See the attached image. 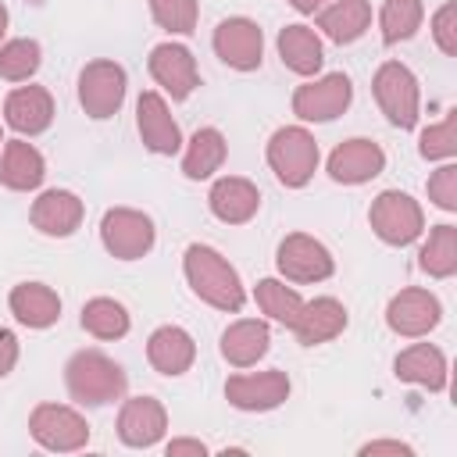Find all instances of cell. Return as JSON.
<instances>
[{"mask_svg": "<svg viewBox=\"0 0 457 457\" xmlns=\"http://www.w3.org/2000/svg\"><path fill=\"white\" fill-rule=\"evenodd\" d=\"M186 275H189V286L196 289V296H204L207 303H214L221 311H239L243 307L239 275L211 246H189L186 250Z\"/></svg>", "mask_w": 457, "mask_h": 457, "instance_id": "6da1fadb", "label": "cell"}, {"mask_svg": "<svg viewBox=\"0 0 457 457\" xmlns=\"http://www.w3.org/2000/svg\"><path fill=\"white\" fill-rule=\"evenodd\" d=\"M68 389L82 403H107L125 393V371L111 357L82 350L68 361Z\"/></svg>", "mask_w": 457, "mask_h": 457, "instance_id": "7a4b0ae2", "label": "cell"}, {"mask_svg": "<svg viewBox=\"0 0 457 457\" xmlns=\"http://www.w3.org/2000/svg\"><path fill=\"white\" fill-rule=\"evenodd\" d=\"M268 161L286 186H303L318 164V143L303 129H278L268 143Z\"/></svg>", "mask_w": 457, "mask_h": 457, "instance_id": "3957f363", "label": "cell"}, {"mask_svg": "<svg viewBox=\"0 0 457 457\" xmlns=\"http://www.w3.org/2000/svg\"><path fill=\"white\" fill-rule=\"evenodd\" d=\"M375 96H378V104H382V111L389 114L393 125L411 129L418 121V86H414V75L403 64L389 61V64L378 68Z\"/></svg>", "mask_w": 457, "mask_h": 457, "instance_id": "277c9868", "label": "cell"}, {"mask_svg": "<svg viewBox=\"0 0 457 457\" xmlns=\"http://www.w3.org/2000/svg\"><path fill=\"white\" fill-rule=\"evenodd\" d=\"M79 96H82L86 114H93V118L114 114L121 107V96H125V71L111 61L86 64V71L79 79Z\"/></svg>", "mask_w": 457, "mask_h": 457, "instance_id": "5b68a950", "label": "cell"}, {"mask_svg": "<svg viewBox=\"0 0 457 457\" xmlns=\"http://www.w3.org/2000/svg\"><path fill=\"white\" fill-rule=\"evenodd\" d=\"M100 232H104V246H107L114 257H125V261L146 253L150 243H154V225H150V218L139 214V211H125V207L107 211Z\"/></svg>", "mask_w": 457, "mask_h": 457, "instance_id": "8992f818", "label": "cell"}, {"mask_svg": "<svg viewBox=\"0 0 457 457\" xmlns=\"http://www.w3.org/2000/svg\"><path fill=\"white\" fill-rule=\"evenodd\" d=\"M29 425H32V436H36L43 446H50V450H79V446H86V439H89L86 421H82L71 407H57V403L36 407Z\"/></svg>", "mask_w": 457, "mask_h": 457, "instance_id": "52a82bcc", "label": "cell"}, {"mask_svg": "<svg viewBox=\"0 0 457 457\" xmlns=\"http://www.w3.org/2000/svg\"><path fill=\"white\" fill-rule=\"evenodd\" d=\"M371 225L386 243H411L421 232V211L407 193H382L371 204Z\"/></svg>", "mask_w": 457, "mask_h": 457, "instance_id": "ba28073f", "label": "cell"}, {"mask_svg": "<svg viewBox=\"0 0 457 457\" xmlns=\"http://www.w3.org/2000/svg\"><path fill=\"white\" fill-rule=\"evenodd\" d=\"M278 268L293 282H314V278L332 275V257L318 239H311L303 232H293L278 246Z\"/></svg>", "mask_w": 457, "mask_h": 457, "instance_id": "9c48e42d", "label": "cell"}, {"mask_svg": "<svg viewBox=\"0 0 457 457\" xmlns=\"http://www.w3.org/2000/svg\"><path fill=\"white\" fill-rule=\"evenodd\" d=\"M350 104V79L346 75H325L321 82L300 86L293 96V111L307 121H325L343 114V107Z\"/></svg>", "mask_w": 457, "mask_h": 457, "instance_id": "30bf717a", "label": "cell"}, {"mask_svg": "<svg viewBox=\"0 0 457 457\" xmlns=\"http://www.w3.org/2000/svg\"><path fill=\"white\" fill-rule=\"evenodd\" d=\"M289 378L282 371H261V375H236L225 386V396L243 411H271L286 400Z\"/></svg>", "mask_w": 457, "mask_h": 457, "instance_id": "8fae6325", "label": "cell"}, {"mask_svg": "<svg viewBox=\"0 0 457 457\" xmlns=\"http://www.w3.org/2000/svg\"><path fill=\"white\" fill-rule=\"evenodd\" d=\"M214 50L225 64L250 71L261 64V29L246 18H228L214 32Z\"/></svg>", "mask_w": 457, "mask_h": 457, "instance_id": "7c38bea8", "label": "cell"}, {"mask_svg": "<svg viewBox=\"0 0 457 457\" xmlns=\"http://www.w3.org/2000/svg\"><path fill=\"white\" fill-rule=\"evenodd\" d=\"M150 71L154 79L175 96V100H186L196 86V64H193V54L179 43H161L154 46L150 54Z\"/></svg>", "mask_w": 457, "mask_h": 457, "instance_id": "4fadbf2b", "label": "cell"}, {"mask_svg": "<svg viewBox=\"0 0 457 457\" xmlns=\"http://www.w3.org/2000/svg\"><path fill=\"white\" fill-rule=\"evenodd\" d=\"M343 325H346L343 303L332 300V296H321V300H314V303H303L300 314H296V321H293L289 328L296 332V339H300L303 346H314V343H325V339L339 336Z\"/></svg>", "mask_w": 457, "mask_h": 457, "instance_id": "5bb4252c", "label": "cell"}, {"mask_svg": "<svg viewBox=\"0 0 457 457\" xmlns=\"http://www.w3.org/2000/svg\"><path fill=\"white\" fill-rule=\"evenodd\" d=\"M382 164H386V154L371 139H350L339 150H332V157H328V171L339 182H364V179L378 175Z\"/></svg>", "mask_w": 457, "mask_h": 457, "instance_id": "9a60e30c", "label": "cell"}, {"mask_svg": "<svg viewBox=\"0 0 457 457\" xmlns=\"http://www.w3.org/2000/svg\"><path fill=\"white\" fill-rule=\"evenodd\" d=\"M439 321V303L425 289H403L389 303V325L400 336H421Z\"/></svg>", "mask_w": 457, "mask_h": 457, "instance_id": "2e32d148", "label": "cell"}, {"mask_svg": "<svg viewBox=\"0 0 457 457\" xmlns=\"http://www.w3.org/2000/svg\"><path fill=\"white\" fill-rule=\"evenodd\" d=\"M79 221H82V204L64 189H50L32 204V225L46 236H68L79 228Z\"/></svg>", "mask_w": 457, "mask_h": 457, "instance_id": "e0dca14e", "label": "cell"}, {"mask_svg": "<svg viewBox=\"0 0 457 457\" xmlns=\"http://www.w3.org/2000/svg\"><path fill=\"white\" fill-rule=\"evenodd\" d=\"M118 432L129 446H150L161 439L164 432V407L150 396H136L125 403L121 411V421H118Z\"/></svg>", "mask_w": 457, "mask_h": 457, "instance_id": "ac0fdd59", "label": "cell"}, {"mask_svg": "<svg viewBox=\"0 0 457 457\" xmlns=\"http://www.w3.org/2000/svg\"><path fill=\"white\" fill-rule=\"evenodd\" d=\"M139 132H143V143L157 154H175L179 150V125L171 121L164 100L157 93H143L139 96Z\"/></svg>", "mask_w": 457, "mask_h": 457, "instance_id": "d6986e66", "label": "cell"}, {"mask_svg": "<svg viewBox=\"0 0 457 457\" xmlns=\"http://www.w3.org/2000/svg\"><path fill=\"white\" fill-rule=\"evenodd\" d=\"M7 121H11V129H18V132H43L46 125H50V118H54V104H50V93L46 89H39V86H25V89H14L11 96H7Z\"/></svg>", "mask_w": 457, "mask_h": 457, "instance_id": "ffe728a7", "label": "cell"}, {"mask_svg": "<svg viewBox=\"0 0 457 457\" xmlns=\"http://www.w3.org/2000/svg\"><path fill=\"white\" fill-rule=\"evenodd\" d=\"M146 353H150V364H154L161 375H182V371L193 364V339H189L182 328L164 325V328H157V332L150 336Z\"/></svg>", "mask_w": 457, "mask_h": 457, "instance_id": "44dd1931", "label": "cell"}, {"mask_svg": "<svg viewBox=\"0 0 457 457\" xmlns=\"http://www.w3.org/2000/svg\"><path fill=\"white\" fill-rule=\"evenodd\" d=\"M11 311L18 314V321H25V325H32V328H46V325L57 321L61 300H57L54 289H46V286H39V282H25V286H18V289L11 293Z\"/></svg>", "mask_w": 457, "mask_h": 457, "instance_id": "7402d4cb", "label": "cell"}, {"mask_svg": "<svg viewBox=\"0 0 457 457\" xmlns=\"http://www.w3.org/2000/svg\"><path fill=\"white\" fill-rule=\"evenodd\" d=\"M43 179V157L36 146L11 139L4 143V161H0V182L11 189H32Z\"/></svg>", "mask_w": 457, "mask_h": 457, "instance_id": "603a6c76", "label": "cell"}, {"mask_svg": "<svg viewBox=\"0 0 457 457\" xmlns=\"http://www.w3.org/2000/svg\"><path fill=\"white\" fill-rule=\"evenodd\" d=\"M257 204H261V196L246 179H221L211 189V211L221 221H246V218H253Z\"/></svg>", "mask_w": 457, "mask_h": 457, "instance_id": "cb8c5ba5", "label": "cell"}, {"mask_svg": "<svg viewBox=\"0 0 457 457\" xmlns=\"http://www.w3.org/2000/svg\"><path fill=\"white\" fill-rule=\"evenodd\" d=\"M396 375L403 382H421L428 389H443L446 382V364H443V353L428 343H418L411 350H403L396 357Z\"/></svg>", "mask_w": 457, "mask_h": 457, "instance_id": "d4e9b609", "label": "cell"}, {"mask_svg": "<svg viewBox=\"0 0 457 457\" xmlns=\"http://www.w3.org/2000/svg\"><path fill=\"white\" fill-rule=\"evenodd\" d=\"M278 54L300 75H311L321 68V43L307 25H286L278 36Z\"/></svg>", "mask_w": 457, "mask_h": 457, "instance_id": "484cf974", "label": "cell"}, {"mask_svg": "<svg viewBox=\"0 0 457 457\" xmlns=\"http://www.w3.org/2000/svg\"><path fill=\"white\" fill-rule=\"evenodd\" d=\"M368 18H371L368 0H339V4H332L328 11H321L318 25L325 29L328 39L350 43V39H357V36L368 29Z\"/></svg>", "mask_w": 457, "mask_h": 457, "instance_id": "4316f807", "label": "cell"}, {"mask_svg": "<svg viewBox=\"0 0 457 457\" xmlns=\"http://www.w3.org/2000/svg\"><path fill=\"white\" fill-rule=\"evenodd\" d=\"M264 350H268V325H264V321H236V325L221 336V353H225L232 364H239V368L253 364Z\"/></svg>", "mask_w": 457, "mask_h": 457, "instance_id": "83f0119b", "label": "cell"}, {"mask_svg": "<svg viewBox=\"0 0 457 457\" xmlns=\"http://www.w3.org/2000/svg\"><path fill=\"white\" fill-rule=\"evenodd\" d=\"M221 161H225V139H221V132H218V129H200V132L189 139L182 171H186L189 179H207Z\"/></svg>", "mask_w": 457, "mask_h": 457, "instance_id": "f1b7e54d", "label": "cell"}, {"mask_svg": "<svg viewBox=\"0 0 457 457\" xmlns=\"http://www.w3.org/2000/svg\"><path fill=\"white\" fill-rule=\"evenodd\" d=\"M421 268L428 275H453V268H457V228L453 225L432 228V236L421 250Z\"/></svg>", "mask_w": 457, "mask_h": 457, "instance_id": "f546056e", "label": "cell"}, {"mask_svg": "<svg viewBox=\"0 0 457 457\" xmlns=\"http://www.w3.org/2000/svg\"><path fill=\"white\" fill-rule=\"evenodd\" d=\"M82 325H86L96 339H118V336H125V328H129V314H125L121 303L100 296V300H89V303H86Z\"/></svg>", "mask_w": 457, "mask_h": 457, "instance_id": "4dcf8cb0", "label": "cell"}, {"mask_svg": "<svg viewBox=\"0 0 457 457\" xmlns=\"http://www.w3.org/2000/svg\"><path fill=\"white\" fill-rule=\"evenodd\" d=\"M257 303H261L264 314H271L275 321H286V325H293L300 307H303V300L293 289H286L282 282H275V278L257 282Z\"/></svg>", "mask_w": 457, "mask_h": 457, "instance_id": "1f68e13d", "label": "cell"}, {"mask_svg": "<svg viewBox=\"0 0 457 457\" xmlns=\"http://www.w3.org/2000/svg\"><path fill=\"white\" fill-rule=\"evenodd\" d=\"M421 21V0H386L382 7V39L400 43L407 39Z\"/></svg>", "mask_w": 457, "mask_h": 457, "instance_id": "d6a6232c", "label": "cell"}, {"mask_svg": "<svg viewBox=\"0 0 457 457\" xmlns=\"http://www.w3.org/2000/svg\"><path fill=\"white\" fill-rule=\"evenodd\" d=\"M39 68V43L32 39H14L0 50V75L11 79V82H21L29 79L32 71Z\"/></svg>", "mask_w": 457, "mask_h": 457, "instance_id": "836d02e7", "label": "cell"}, {"mask_svg": "<svg viewBox=\"0 0 457 457\" xmlns=\"http://www.w3.org/2000/svg\"><path fill=\"white\" fill-rule=\"evenodd\" d=\"M150 11L171 32H193L196 25V0H150Z\"/></svg>", "mask_w": 457, "mask_h": 457, "instance_id": "e575fe53", "label": "cell"}, {"mask_svg": "<svg viewBox=\"0 0 457 457\" xmlns=\"http://www.w3.org/2000/svg\"><path fill=\"white\" fill-rule=\"evenodd\" d=\"M453 150H457V114H446L443 125H436L421 136V154L425 157H446Z\"/></svg>", "mask_w": 457, "mask_h": 457, "instance_id": "d590c367", "label": "cell"}, {"mask_svg": "<svg viewBox=\"0 0 457 457\" xmlns=\"http://www.w3.org/2000/svg\"><path fill=\"white\" fill-rule=\"evenodd\" d=\"M428 193H432V200H436L439 207L453 211V207H457V168H453V164L439 168V171L428 179Z\"/></svg>", "mask_w": 457, "mask_h": 457, "instance_id": "8d00e7d4", "label": "cell"}, {"mask_svg": "<svg viewBox=\"0 0 457 457\" xmlns=\"http://www.w3.org/2000/svg\"><path fill=\"white\" fill-rule=\"evenodd\" d=\"M453 14H457V7H453V4H446V7L436 14V39H439V46H443L446 54H453V50H457V36H453Z\"/></svg>", "mask_w": 457, "mask_h": 457, "instance_id": "74e56055", "label": "cell"}, {"mask_svg": "<svg viewBox=\"0 0 457 457\" xmlns=\"http://www.w3.org/2000/svg\"><path fill=\"white\" fill-rule=\"evenodd\" d=\"M14 361H18V339L7 328H0V375H7Z\"/></svg>", "mask_w": 457, "mask_h": 457, "instance_id": "f35d334b", "label": "cell"}, {"mask_svg": "<svg viewBox=\"0 0 457 457\" xmlns=\"http://www.w3.org/2000/svg\"><path fill=\"white\" fill-rule=\"evenodd\" d=\"M361 453H364V457H371V453H400V457H407L411 446H403V443H371V446H364Z\"/></svg>", "mask_w": 457, "mask_h": 457, "instance_id": "ab89813d", "label": "cell"}, {"mask_svg": "<svg viewBox=\"0 0 457 457\" xmlns=\"http://www.w3.org/2000/svg\"><path fill=\"white\" fill-rule=\"evenodd\" d=\"M175 453H196V457H204V443L179 439V443H171V446H168V457H175Z\"/></svg>", "mask_w": 457, "mask_h": 457, "instance_id": "60d3db41", "label": "cell"}, {"mask_svg": "<svg viewBox=\"0 0 457 457\" xmlns=\"http://www.w3.org/2000/svg\"><path fill=\"white\" fill-rule=\"evenodd\" d=\"M293 7L296 11H314V7H321V0H293Z\"/></svg>", "mask_w": 457, "mask_h": 457, "instance_id": "b9f144b4", "label": "cell"}, {"mask_svg": "<svg viewBox=\"0 0 457 457\" xmlns=\"http://www.w3.org/2000/svg\"><path fill=\"white\" fill-rule=\"evenodd\" d=\"M4 25H7V11H4V4H0V36H4Z\"/></svg>", "mask_w": 457, "mask_h": 457, "instance_id": "7bdbcfd3", "label": "cell"}, {"mask_svg": "<svg viewBox=\"0 0 457 457\" xmlns=\"http://www.w3.org/2000/svg\"><path fill=\"white\" fill-rule=\"evenodd\" d=\"M29 4H43V0H29Z\"/></svg>", "mask_w": 457, "mask_h": 457, "instance_id": "ee69618b", "label": "cell"}]
</instances>
